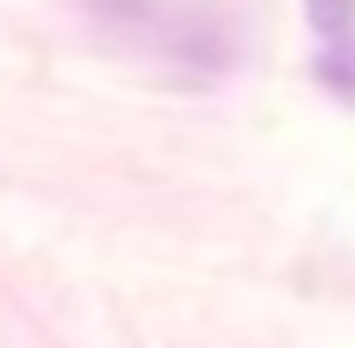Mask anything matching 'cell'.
Instances as JSON below:
<instances>
[{
	"label": "cell",
	"mask_w": 355,
	"mask_h": 348,
	"mask_svg": "<svg viewBox=\"0 0 355 348\" xmlns=\"http://www.w3.org/2000/svg\"><path fill=\"white\" fill-rule=\"evenodd\" d=\"M316 79L343 105H355V33H329V46H322V59H316Z\"/></svg>",
	"instance_id": "cell-1"
},
{
	"label": "cell",
	"mask_w": 355,
	"mask_h": 348,
	"mask_svg": "<svg viewBox=\"0 0 355 348\" xmlns=\"http://www.w3.org/2000/svg\"><path fill=\"white\" fill-rule=\"evenodd\" d=\"M303 13H309V26H316L322 39L355 26V0H303Z\"/></svg>",
	"instance_id": "cell-2"
}]
</instances>
